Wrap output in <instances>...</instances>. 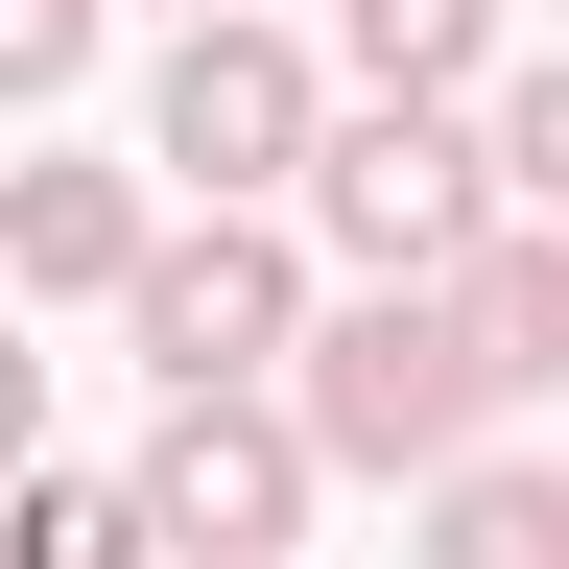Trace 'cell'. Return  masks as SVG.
<instances>
[{"label": "cell", "instance_id": "8", "mask_svg": "<svg viewBox=\"0 0 569 569\" xmlns=\"http://www.w3.org/2000/svg\"><path fill=\"white\" fill-rule=\"evenodd\" d=\"M0 569H167V498H142V475H0Z\"/></svg>", "mask_w": 569, "mask_h": 569}, {"label": "cell", "instance_id": "1", "mask_svg": "<svg viewBox=\"0 0 569 569\" xmlns=\"http://www.w3.org/2000/svg\"><path fill=\"white\" fill-rule=\"evenodd\" d=\"M284 403H309V451H332V475H403V498H427V475L498 427V356H475L451 284H356V309H309Z\"/></svg>", "mask_w": 569, "mask_h": 569}, {"label": "cell", "instance_id": "9", "mask_svg": "<svg viewBox=\"0 0 569 569\" xmlns=\"http://www.w3.org/2000/svg\"><path fill=\"white\" fill-rule=\"evenodd\" d=\"M403 569H569V475H522V451H451L427 475V546Z\"/></svg>", "mask_w": 569, "mask_h": 569}, {"label": "cell", "instance_id": "10", "mask_svg": "<svg viewBox=\"0 0 569 569\" xmlns=\"http://www.w3.org/2000/svg\"><path fill=\"white\" fill-rule=\"evenodd\" d=\"M332 71H356V96H475V71H498V0H332Z\"/></svg>", "mask_w": 569, "mask_h": 569}, {"label": "cell", "instance_id": "4", "mask_svg": "<svg viewBox=\"0 0 569 569\" xmlns=\"http://www.w3.org/2000/svg\"><path fill=\"white\" fill-rule=\"evenodd\" d=\"M119 332H142V380H284V356H309L284 213H261V190H190L167 238H142V284H119Z\"/></svg>", "mask_w": 569, "mask_h": 569}, {"label": "cell", "instance_id": "13", "mask_svg": "<svg viewBox=\"0 0 569 569\" xmlns=\"http://www.w3.org/2000/svg\"><path fill=\"white\" fill-rule=\"evenodd\" d=\"M48 451V356H24V309H0V475Z\"/></svg>", "mask_w": 569, "mask_h": 569}, {"label": "cell", "instance_id": "14", "mask_svg": "<svg viewBox=\"0 0 569 569\" xmlns=\"http://www.w3.org/2000/svg\"><path fill=\"white\" fill-rule=\"evenodd\" d=\"M167 24H213V0H167Z\"/></svg>", "mask_w": 569, "mask_h": 569}, {"label": "cell", "instance_id": "7", "mask_svg": "<svg viewBox=\"0 0 569 569\" xmlns=\"http://www.w3.org/2000/svg\"><path fill=\"white\" fill-rule=\"evenodd\" d=\"M451 309L498 356V403H569V213H498V238L451 261Z\"/></svg>", "mask_w": 569, "mask_h": 569}, {"label": "cell", "instance_id": "12", "mask_svg": "<svg viewBox=\"0 0 569 569\" xmlns=\"http://www.w3.org/2000/svg\"><path fill=\"white\" fill-rule=\"evenodd\" d=\"M96 24H119V0H0V119H48L71 71H96Z\"/></svg>", "mask_w": 569, "mask_h": 569}, {"label": "cell", "instance_id": "11", "mask_svg": "<svg viewBox=\"0 0 569 569\" xmlns=\"http://www.w3.org/2000/svg\"><path fill=\"white\" fill-rule=\"evenodd\" d=\"M475 119H498V190H522V213H569V48H546V71H498Z\"/></svg>", "mask_w": 569, "mask_h": 569}, {"label": "cell", "instance_id": "3", "mask_svg": "<svg viewBox=\"0 0 569 569\" xmlns=\"http://www.w3.org/2000/svg\"><path fill=\"white\" fill-rule=\"evenodd\" d=\"M332 142V48L261 24V0H213V24H167V71H142V167L167 190H309Z\"/></svg>", "mask_w": 569, "mask_h": 569}, {"label": "cell", "instance_id": "5", "mask_svg": "<svg viewBox=\"0 0 569 569\" xmlns=\"http://www.w3.org/2000/svg\"><path fill=\"white\" fill-rule=\"evenodd\" d=\"M142 498H167L190 569H284V546H309V498H332V451H309V403H284V380H167Z\"/></svg>", "mask_w": 569, "mask_h": 569}, {"label": "cell", "instance_id": "6", "mask_svg": "<svg viewBox=\"0 0 569 569\" xmlns=\"http://www.w3.org/2000/svg\"><path fill=\"white\" fill-rule=\"evenodd\" d=\"M142 238H167L142 167H0V284H24V309H119Z\"/></svg>", "mask_w": 569, "mask_h": 569}, {"label": "cell", "instance_id": "2", "mask_svg": "<svg viewBox=\"0 0 569 569\" xmlns=\"http://www.w3.org/2000/svg\"><path fill=\"white\" fill-rule=\"evenodd\" d=\"M498 119L475 96H332V142H309V238L356 261V284H451L475 238H498Z\"/></svg>", "mask_w": 569, "mask_h": 569}]
</instances>
